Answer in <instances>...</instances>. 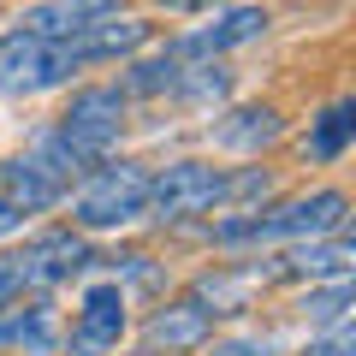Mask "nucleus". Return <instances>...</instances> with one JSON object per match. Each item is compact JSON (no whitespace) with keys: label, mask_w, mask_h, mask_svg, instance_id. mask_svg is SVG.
Segmentation results:
<instances>
[{"label":"nucleus","mask_w":356,"mask_h":356,"mask_svg":"<svg viewBox=\"0 0 356 356\" xmlns=\"http://www.w3.org/2000/svg\"><path fill=\"white\" fill-rule=\"evenodd\" d=\"M143 196H149V166L102 154V161L77 178L72 226L77 232H119V226H131V220H143Z\"/></svg>","instance_id":"nucleus-1"},{"label":"nucleus","mask_w":356,"mask_h":356,"mask_svg":"<svg viewBox=\"0 0 356 356\" xmlns=\"http://www.w3.org/2000/svg\"><path fill=\"white\" fill-rule=\"evenodd\" d=\"M72 72H83V54L65 42H42L30 30H6L0 36V95H42V89L72 83Z\"/></svg>","instance_id":"nucleus-2"},{"label":"nucleus","mask_w":356,"mask_h":356,"mask_svg":"<svg viewBox=\"0 0 356 356\" xmlns=\"http://www.w3.org/2000/svg\"><path fill=\"white\" fill-rule=\"evenodd\" d=\"M220 191H226V172L208 161H172L161 172H149V196H143V214L161 220V226H178V220H196L208 208H220Z\"/></svg>","instance_id":"nucleus-3"},{"label":"nucleus","mask_w":356,"mask_h":356,"mask_svg":"<svg viewBox=\"0 0 356 356\" xmlns=\"http://www.w3.org/2000/svg\"><path fill=\"white\" fill-rule=\"evenodd\" d=\"M125 125H131V95H125L119 83H89V89H77L72 102H65V113H60V131L89 154V161L113 154L119 137H125Z\"/></svg>","instance_id":"nucleus-4"},{"label":"nucleus","mask_w":356,"mask_h":356,"mask_svg":"<svg viewBox=\"0 0 356 356\" xmlns=\"http://www.w3.org/2000/svg\"><path fill=\"white\" fill-rule=\"evenodd\" d=\"M125 332H131L125 285H119V280H102V285H89L83 303H77L72 332H65V350H72V356H113Z\"/></svg>","instance_id":"nucleus-5"},{"label":"nucleus","mask_w":356,"mask_h":356,"mask_svg":"<svg viewBox=\"0 0 356 356\" xmlns=\"http://www.w3.org/2000/svg\"><path fill=\"white\" fill-rule=\"evenodd\" d=\"M267 24H273V18H267L261 6H250V0H238V6L220 0V6H208V24H196L191 36L172 42V54L178 60H214V54H232V48H243V42H261Z\"/></svg>","instance_id":"nucleus-6"},{"label":"nucleus","mask_w":356,"mask_h":356,"mask_svg":"<svg viewBox=\"0 0 356 356\" xmlns=\"http://www.w3.org/2000/svg\"><path fill=\"white\" fill-rule=\"evenodd\" d=\"M83 267H89V238L83 232H42L36 243H24L13 255V273H18L24 291H54V285H65Z\"/></svg>","instance_id":"nucleus-7"},{"label":"nucleus","mask_w":356,"mask_h":356,"mask_svg":"<svg viewBox=\"0 0 356 356\" xmlns=\"http://www.w3.org/2000/svg\"><path fill=\"white\" fill-rule=\"evenodd\" d=\"M143 339H149L154 350H172V356L202 350V344L214 339V315H208V309L196 303V297H172V303H161V309L149 315Z\"/></svg>","instance_id":"nucleus-8"},{"label":"nucleus","mask_w":356,"mask_h":356,"mask_svg":"<svg viewBox=\"0 0 356 356\" xmlns=\"http://www.w3.org/2000/svg\"><path fill=\"white\" fill-rule=\"evenodd\" d=\"M0 344H13L24 356H54L60 327H54V309L42 297H0Z\"/></svg>","instance_id":"nucleus-9"},{"label":"nucleus","mask_w":356,"mask_h":356,"mask_svg":"<svg viewBox=\"0 0 356 356\" xmlns=\"http://www.w3.org/2000/svg\"><path fill=\"white\" fill-rule=\"evenodd\" d=\"M350 261H356V243L344 238V232H332V238H303V243H291V250L273 261V273L280 280H344L350 273Z\"/></svg>","instance_id":"nucleus-10"},{"label":"nucleus","mask_w":356,"mask_h":356,"mask_svg":"<svg viewBox=\"0 0 356 356\" xmlns=\"http://www.w3.org/2000/svg\"><path fill=\"white\" fill-rule=\"evenodd\" d=\"M280 137H285V113H280V107H267V102L232 107V113L214 119V143L232 149V154H261V149H273Z\"/></svg>","instance_id":"nucleus-11"},{"label":"nucleus","mask_w":356,"mask_h":356,"mask_svg":"<svg viewBox=\"0 0 356 356\" xmlns=\"http://www.w3.org/2000/svg\"><path fill=\"white\" fill-rule=\"evenodd\" d=\"M149 36H154V24H143V18H131V13H113V18H102V24L77 30L72 48L83 54V65H102V60H131V54H143Z\"/></svg>","instance_id":"nucleus-12"},{"label":"nucleus","mask_w":356,"mask_h":356,"mask_svg":"<svg viewBox=\"0 0 356 356\" xmlns=\"http://www.w3.org/2000/svg\"><path fill=\"white\" fill-rule=\"evenodd\" d=\"M0 196H6V202L18 208V214H48L54 202H60V184H54L48 172H42L36 161H30V154H18V161H6L0 166Z\"/></svg>","instance_id":"nucleus-13"},{"label":"nucleus","mask_w":356,"mask_h":356,"mask_svg":"<svg viewBox=\"0 0 356 356\" xmlns=\"http://www.w3.org/2000/svg\"><path fill=\"white\" fill-rule=\"evenodd\" d=\"M350 143H356V102L344 95V102H332L327 113L309 125L303 154H309V161H321V166H332V161H344V154H350Z\"/></svg>","instance_id":"nucleus-14"},{"label":"nucleus","mask_w":356,"mask_h":356,"mask_svg":"<svg viewBox=\"0 0 356 356\" xmlns=\"http://www.w3.org/2000/svg\"><path fill=\"white\" fill-rule=\"evenodd\" d=\"M178 72H184V60H178L172 48H166V54H149V60L131 54L125 95H172V89H178Z\"/></svg>","instance_id":"nucleus-15"},{"label":"nucleus","mask_w":356,"mask_h":356,"mask_svg":"<svg viewBox=\"0 0 356 356\" xmlns=\"http://www.w3.org/2000/svg\"><path fill=\"white\" fill-rule=\"evenodd\" d=\"M350 303H356L350 273H344V280H315L309 297H303V321H309V327H339V321L350 315Z\"/></svg>","instance_id":"nucleus-16"},{"label":"nucleus","mask_w":356,"mask_h":356,"mask_svg":"<svg viewBox=\"0 0 356 356\" xmlns=\"http://www.w3.org/2000/svg\"><path fill=\"white\" fill-rule=\"evenodd\" d=\"M191 297L208 309V315H238V309L250 303V280H243V273H202Z\"/></svg>","instance_id":"nucleus-17"},{"label":"nucleus","mask_w":356,"mask_h":356,"mask_svg":"<svg viewBox=\"0 0 356 356\" xmlns=\"http://www.w3.org/2000/svg\"><path fill=\"white\" fill-rule=\"evenodd\" d=\"M172 95H184V102H226V95H232V72H220V65H191V60H184Z\"/></svg>","instance_id":"nucleus-18"},{"label":"nucleus","mask_w":356,"mask_h":356,"mask_svg":"<svg viewBox=\"0 0 356 356\" xmlns=\"http://www.w3.org/2000/svg\"><path fill=\"white\" fill-rule=\"evenodd\" d=\"M267 196H273V172L267 166H243V172H226L220 202H267Z\"/></svg>","instance_id":"nucleus-19"},{"label":"nucleus","mask_w":356,"mask_h":356,"mask_svg":"<svg viewBox=\"0 0 356 356\" xmlns=\"http://www.w3.org/2000/svg\"><path fill=\"white\" fill-rule=\"evenodd\" d=\"M214 356H267V339H226L214 344Z\"/></svg>","instance_id":"nucleus-20"},{"label":"nucleus","mask_w":356,"mask_h":356,"mask_svg":"<svg viewBox=\"0 0 356 356\" xmlns=\"http://www.w3.org/2000/svg\"><path fill=\"white\" fill-rule=\"evenodd\" d=\"M18 226H24V214H18V208L6 202V196H0V238H13Z\"/></svg>","instance_id":"nucleus-21"},{"label":"nucleus","mask_w":356,"mask_h":356,"mask_svg":"<svg viewBox=\"0 0 356 356\" xmlns=\"http://www.w3.org/2000/svg\"><path fill=\"white\" fill-rule=\"evenodd\" d=\"M154 6H166V13H202V6H220V0H154Z\"/></svg>","instance_id":"nucleus-22"}]
</instances>
